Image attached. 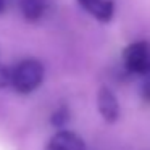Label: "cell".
<instances>
[{
	"instance_id": "7a4b0ae2",
	"label": "cell",
	"mask_w": 150,
	"mask_h": 150,
	"mask_svg": "<svg viewBox=\"0 0 150 150\" xmlns=\"http://www.w3.org/2000/svg\"><path fill=\"white\" fill-rule=\"evenodd\" d=\"M124 68L132 74L147 76L150 73V40H137L123 50Z\"/></svg>"
},
{
	"instance_id": "ba28073f",
	"label": "cell",
	"mask_w": 150,
	"mask_h": 150,
	"mask_svg": "<svg viewBox=\"0 0 150 150\" xmlns=\"http://www.w3.org/2000/svg\"><path fill=\"white\" fill-rule=\"evenodd\" d=\"M144 84H142V89H140V95H142V98L145 102H149L150 103V73L147 76H144Z\"/></svg>"
},
{
	"instance_id": "277c9868",
	"label": "cell",
	"mask_w": 150,
	"mask_h": 150,
	"mask_svg": "<svg viewBox=\"0 0 150 150\" xmlns=\"http://www.w3.org/2000/svg\"><path fill=\"white\" fill-rule=\"evenodd\" d=\"M45 150H86V144L76 132L60 131L50 137Z\"/></svg>"
},
{
	"instance_id": "52a82bcc",
	"label": "cell",
	"mask_w": 150,
	"mask_h": 150,
	"mask_svg": "<svg viewBox=\"0 0 150 150\" xmlns=\"http://www.w3.org/2000/svg\"><path fill=\"white\" fill-rule=\"evenodd\" d=\"M68 120H69V113H68L66 108H58V110L52 115V124L53 126H62V124H65Z\"/></svg>"
},
{
	"instance_id": "30bf717a",
	"label": "cell",
	"mask_w": 150,
	"mask_h": 150,
	"mask_svg": "<svg viewBox=\"0 0 150 150\" xmlns=\"http://www.w3.org/2000/svg\"><path fill=\"white\" fill-rule=\"evenodd\" d=\"M5 8H7V0H0V15L5 11Z\"/></svg>"
},
{
	"instance_id": "3957f363",
	"label": "cell",
	"mask_w": 150,
	"mask_h": 150,
	"mask_svg": "<svg viewBox=\"0 0 150 150\" xmlns=\"http://www.w3.org/2000/svg\"><path fill=\"white\" fill-rule=\"evenodd\" d=\"M97 107L107 123H116L120 118V103L115 94L108 87H100L97 94Z\"/></svg>"
},
{
	"instance_id": "5b68a950",
	"label": "cell",
	"mask_w": 150,
	"mask_h": 150,
	"mask_svg": "<svg viewBox=\"0 0 150 150\" xmlns=\"http://www.w3.org/2000/svg\"><path fill=\"white\" fill-rule=\"evenodd\" d=\"M78 4L100 23H110L115 15L113 0H78Z\"/></svg>"
},
{
	"instance_id": "8992f818",
	"label": "cell",
	"mask_w": 150,
	"mask_h": 150,
	"mask_svg": "<svg viewBox=\"0 0 150 150\" xmlns=\"http://www.w3.org/2000/svg\"><path fill=\"white\" fill-rule=\"evenodd\" d=\"M20 10L21 15L31 23L42 20L47 11L45 0H20Z\"/></svg>"
},
{
	"instance_id": "6da1fadb",
	"label": "cell",
	"mask_w": 150,
	"mask_h": 150,
	"mask_svg": "<svg viewBox=\"0 0 150 150\" xmlns=\"http://www.w3.org/2000/svg\"><path fill=\"white\" fill-rule=\"evenodd\" d=\"M44 79V66L34 58L21 60L10 71V86L20 94L34 92Z\"/></svg>"
},
{
	"instance_id": "9c48e42d",
	"label": "cell",
	"mask_w": 150,
	"mask_h": 150,
	"mask_svg": "<svg viewBox=\"0 0 150 150\" xmlns=\"http://www.w3.org/2000/svg\"><path fill=\"white\" fill-rule=\"evenodd\" d=\"M10 71L11 69L5 68V66H0V89L10 86Z\"/></svg>"
}]
</instances>
